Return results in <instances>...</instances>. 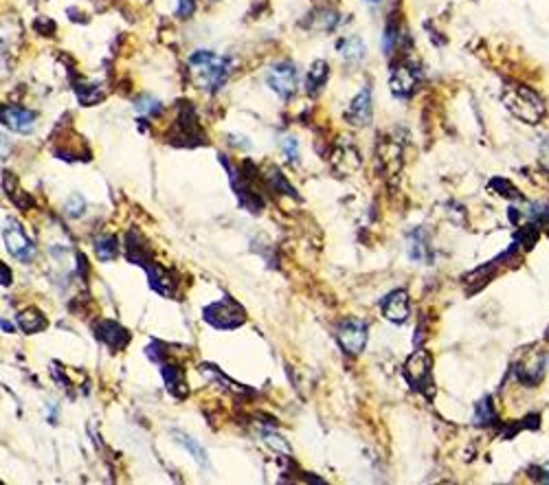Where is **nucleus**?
<instances>
[{
	"label": "nucleus",
	"mask_w": 549,
	"mask_h": 485,
	"mask_svg": "<svg viewBox=\"0 0 549 485\" xmlns=\"http://www.w3.org/2000/svg\"><path fill=\"white\" fill-rule=\"evenodd\" d=\"M503 106L527 126H536L547 115V106L541 99V94L523 84H507L501 92Z\"/></svg>",
	"instance_id": "1"
},
{
	"label": "nucleus",
	"mask_w": 549,
	"mask_h": 485,
	"mask_svg": "<svg viewBox=\"0 0 549 485\" xmlns=\"http://www.w3.org/2000/svg\"><path fill=\"white\" fill-rule=\"evenodd\" d=\"M189 66L194 68L191 73L196 75L198 84L202 88H207L209 92H215L224 86V81L231 75L233 64L229 58H218L211 51H196L189 58Z\"/></svg>",
	"instance_id": "2"
},
{
	"label": "nucleus",
	"mask_w": 549,
	"mask_h": 485,
	"mask_svg": "<svg viewBox=\"0 0 549 485\" xmlns=\"http://www.w3.org/2000/svg\"><path fill=\"white\" fill-rule=\"evenodd\" d=\"M3 242H5V248L9 251V255L20 259L22 264L24 261H31L35 255L33 242L26 238V233H24L20 222L13 220V217H5V222H3Z\"/></svg>",
	"instance_id": "3"
},
{
	"label": "nucleus",
	"mask_w": 549,
	"mask_h": 485,
	"mask_svg": "<svg viewBox=\"0 0 549 485\" xmlns=\"http://www.w3.org/2000/svg\"><path fill=\"white\" fill-rule=\"evenodd\" d=\"M204 321L213 327H220V329H233V327H240L244 321H246V314L244 310L240 308V303H236L233 299H222L218 303H211V306L204 308Z\"/></svg>",
	"instance_id": "4"
},
{
	"label": "nucleus",
	"mask_w": 549,
	"mask_h": 485,
	"mask_svg": "<svg viewBox=\"0 0 549 485\" xmlns=\"http://www.w3.org/2000/svg\"><path fill=\"white\" fill-rule=\"evenodd\" d=\"M268 86L272 88V92L279 97V99L288 101L293 99L295 92H297V81H299V73H297V66L293 62H277L270 66L268 71Z\"/></svg>",
	"instance_id": "5"
},
{
	"label": "nucleus",
	"mask_w": 549,
	"mask_h": 485,
	"mask_svg": "<svg viewBox=\"0 0 549 485\" xmlns=\"http://www.w3.org/2000/svg\"><path fill=\"white\" fill-rule=\"evenodd\" d=\"M338 343L345 354L350 356H359L363 350H365V343H367V325L359 318H345L341 325H338Z\"/></svg>",
	"instance_id": "6"
},
{
	"label": "nucleus",
	"mask_w": 549,
	"mask_h": 485,
	"mask_svg": "<svg viewBox=\"0 0 549 485\" xmlns=\"http://www.w3.org/2000/svg\"><path fill=\"white\" fill-rule=\"evenodd\" d=\"M404 376L413 389L427 391V386L431 382V356H429V352L418 350L416 354H411V358L404 365Z\"/></svg>",
	"instance_id": "7"
},
{
	"label": "nucleus",
	"mask_w": 549,
	"mask_h": 485,
	"mask_svg": "<svg viewBox=\"0 0 549 485\" xmlns=\"http://www.w3.org/2000/svg\"><path fill=\"white\" fill-rule=\"evenodd\" d=\"M374 117V104H372V88L363 86L359 90V94L354 97L347 113H345V121L354 128H367L372 123Z\"/></svg>",
	"instance_id": "8"
},
{
	"label": "nucleus",
	"mask_w": 549,
	"mask_h": 485,
	"mask_svg": "<svg viewBox=\"0 0 549 485\" xmlns=\"http://www.w3.org/2000/svg\"><path fill=\"white\" fill-rule=\"evenodd\" d=\"M418 79H420V73L416 66H411V62H398L395 66H391L389 86H391V92L395 97H400V99H404V97H409L416 90Z\"/></svg>",
	"instance_id": "9"
},
{
	"label": "nucleus",
	"mask_w": 549,
	"mask_h": 485,
	"mask_svg": "<svg viewBox=\"0 0 549 485\" xmlns=\"http://www.w3.org/2000/svg\"><path fill=\"white\" fill-rule=\"evenodd\" d=\"M0 119H3V126L18 132V134H31L35 128V113L20 106H3V113H0Z\"/></svg>",
	"instance_id": "10"
},
{
	"label": "nucleus",
	"mask_w": 549,
	"mask_h": 485,
	"mask_svg": "<svg viewBox=\"0 0 549 485\" xmlns=\"http://www.w3.org/2000/svg\"><path fill=\"white\" fill-rule=\"evenodd\" d=\"M380 310H382V316L387 318V321L400 325L409 318V293L407 290H393L387 297L382 299L380 303Z\"/></svg>",
	"instance_id": "11"
},
{
	"label": "nucleus",
	"mask_w": 549,
	"mask_h": 485,
	"mask_svg": "<svg viewBox=\"0 0 549 485\" xmlns=\"http://www.w3.org/2000/svg\"><path fill=\"white\" fill-rule=\"evenodd\" d=\"M514 371H516V378L523 384H530V386L539 384L541 378H543V373H545V358H543V354L536 352V354L527 356L523 363L516 365Z\"/></svg>",
	"instance_id": "12"
},
{
	"label": "nucleus",
	"mask_w": 549,
	"mask_h": 485,
	"mask_svg": "<svg viewBox=\"0 0 549 485\" xmlns=\"http://www.w3.org/2000/svg\"><path fill=\"white\" fill-rule=\"evenodd\" d=\"M97 336L108 345V347H113L115 352H121L130 343V334L119 323H115V321H104V323H99L97 325Z\"/></svg>",
	"instance_id": "13"
},
{
	"label": "nucleus",
	"mask_w": 549,
	"mask_h": 485,
	"mask_svg": "<svg viewBox=\"0 0 549 485\" xmlns=\"http://www.w3.org/2000/svg\"><path fill=\"white\" fill-rule=\"evenodd\" d=\"M336 51L343 60H345L347 64H356V62H363L365 60V42L359 38V35H350V38H343L338 40V44H336Z\"/></svg>",
	"instance_id": "14"
},
{
	"label": "nucleus",
	"mask_w": 549,
	"mask_h": 485,
	"mask_svg": "<svg viewBox=\"0 0 549 485\" xmlns=\"http://www.w3.org/2000/svg\"><path fill=\"white\" fill-rule=\"evenodd\" d=\"M18 327L24 331V334H35V331H42L47 327V318L44 314L35 310V308H24L18 316H16Z\"/></svg>",
	"instance_id": "15"
},
{
	"label": "nucleus",
	"mask_w": 549,
	"mask_h": 485,
	"mask_svg": "<svg viewBox=\"0 0 549 485\" xmlns=\"http://www.w3.org/2000/svg\"><path fill=\"white\" fill-rule=\"evenodd\" d=\"M161 373H163L165 386H167V391H170V393H174L176 397H185V395H187V384H185V380H183L181 369H178L176 365L163 363Z\"/></svg>",
	"instance_id": "16"
},
{
	"label": "nucleus",
	"mask_w": 549,
	"mask_h": 485,
	"mask_svg": "<svg viewBox=\"0 0 549 485\" xmlns=\"http://www.w3.org/2000/svg\"><path fill=\"white\" fill-rule=\"evenodd\" d=\"M327 75H329V66L327 62L323 60H317L312 66H310V71L306 75V88L310 94H317L323 86H325V81H327Z\"/></svg>",
	"instance_id": "17"
},
{
	"label": "nucleus",
	"mask_w": 549,
	"mask_h": 485,
	"mask_svg": "<svg viewBox=\"0 0 549 485\" xmlns=\"http://www.w3.org/2000/svg\"><path fill=\"white\" fill-rule=\"evenodd\" d=\"M378 161H380V165L384 167V172H387V174H395L398 167H400V149H398V145H393L391 141L389 143H380V147H378Z\"/></svg>",
	"instance_id": "18"
},
{
	"label": "nucleus",
	"mask_w": 549,
	"mask_h": 485,
	"mask_svg": "<svg viewBox=\"0 0 549 485\" xmlns=\"http://www.w3.org/2000/svg\"><path fill=\"white\" fill-rule=\"evenodd\" d=\"M172 435L176 437V441L181 443V446H183L185 450L191 452V457H194V459H196L200 466H209L207 452H204V450L200 448V443H198L196 439H191L189 435H185V433H181V431H172Z\"/></svg>",
	"instance_id": "19"
},
{
	"label": "nucleus",
	"mask_w": 549,
	"mask_h": 485,
	"mask_svg": "<svg viewBox=\"0 0 549 485\" xmlns=\"http://www.w3.org/2000/svg\"><path fill=\"white\" fill-rule=\"evenodd\" d=\"M427 253H429L427 238H424V231L418 229L409 235V257L416 261H422V259H427Z\"/></svg>",
	"instance_id": "20"
},
{
	"label": "nucleus",
	"mask_w": 549,
	"mask_h": 485,
	"mask_svg": "<svg viewBox=\"0 0 549 485\" xmlns=\"http://www.w3.org/2000/svg\"><path fill=\"white\" fill-rule=\"evenodd\" d=\"M95 253L101 261H110L115 259L117 253H119V246H117V240L113 235H101V238L95 240Z\"/></svg>",
	"instance_id": "21"
},
{
	"label": "nucleus",
	"mask_w": 549,
	"mask_h": 485,
	"mask_svg": "<svg viewBox=\"0 0 549 485\" xmlns=\"http://www.w3.org/2000/svg\"><path fill=\"white\" fill-rule=\"evenodd\" d=\"M134 108H136V113L145 115L147 119L158 117V115L163 113V106H161V101H158V99H154V97H149V94L141 97V99L134 104Z\"/></svg>",
	"instance_id": "22"
},
{
	"label": "nucleus",
	"mask_w": 549,
	"mask_h": 485,
	"mask_svg": "<svg viewBox=\"0 0 549 485\" xmlns=\"http://www.w3.org/2000/svg\"><path fill=\"white\" fill-rule=\"evenodd\" d=\"M75 92H77V99H79L81 106H92V104H97V101L104 99V94L99 92V86H92V84L77 86Z\"/></svg>",
	"instance_id": "23"
},
{
	"label": "nucleus",
	"mask_w": 549,
	"mask_h": 485,
	"mask_svg": "<svg viewBox=\"0 0 549 485\" xmlns=\"http://www.w3.org/2000/svg\"><path fill=\"white\" fill-rule=\"evenodd\" d=\"M268 183H270V187H272L274 191L284 193V196H297L295 189H293L290 185H288V180L281 176V172H279V170H274V167H270V170H268Z\"/></svg>",
	"instance_id": "24"
},
{
	"label": "nucleus",
	"mask_w": 549,
	"mask_h": 485,
	"mask_svg": "<svg viewBox=\"0 0 549 485\" xmlns=\"http://www.w3.org/2000/svg\"><path fill=\"white\" fill-rule=\"evenodd\" d=\"M262 439L266 441V446H270L272 450H277L281 454H290V446H288V441L284 437H279L277 433L272 431H262Z\"/></svg>",
	"instance_id": "25"
},
{
	"label": "nucleus",
	"mask_w": 549,
	"mask_h": 485,
	"mask_svg": "<svg viewBox=\"0 0 549 485\" xmlns=\"http://www.w3.org/2000/svg\"><path fill=\"white\" fill-rule=\"evenodd\" d=\"M281 149L288 156V161H297L299 158V143L295 136H284L281 138Z\"/></svg>",
	"instance_id": "26"
},
{
	"label": "nucleus",
	"mask_w": 549,
	"mask_h": 485,
	"mask_svg": "<svg viewBox=\"0 0 549 485\" xmlns=\"http://www.w3.org/2000/svg\"><path fill=\"white\" fill-rule=\"evenodd\" d=\"M536 227H523L518 231V235H516V242L521 244V246H525V248H532L534 246V242H536V231H534Z\"/></svg>",
	"instance_id": "27"
},
{
	"label": "nucleus",
	"mask_w": 549,
	"mask_h": 485,
	"mask_svg": "<svg viewBox=\"0 0 549 485\" xmlns=\"http://www.w3.org/2000/svg\"><path fill=\"white\" fill-rule=\"evenodd\" d=\"M66 213L71 215V217H79L81 213H84V198H81V196H73L71 200L66 202Z\"/></svg>",
	"instance_id": "28"
},
{
	"label": "nucleus",
	"mask_w": 549,
	"mask_h": 485,
	"mask_svg": "<svg viewBox=\"0 0 549 485\" xmlns=\"http://www.w3.org/2000/svg\"><path fill=\"white\" fill-rule=\"evenodd\" d=\"M492 187L494 189H499L501 191V196H516L518 198V189H514L510 183H507V180H503V178H494L492 180Z\"/></svg>",
	"instance_id": "29"
},
{
	"label": "nucleus",
	"mask_w": 549,
	"mask_h": 485,
	"mask_svg": "<svg viewBox=\"0 0 549 485\" xmlns=\"http://www.w3.org/2000/svg\"><path fill=\"white\" fill-rule=\"evenodd\" d=\"M194 9H196V0H181V3H178V16L189 18L191 13H194Z\"/></svg>",
	"instance_id": "30"
},
{
	"label": "nucleus",
	"mask_w": 549,
	"mask_h": 485,
	"mask_svg": "<svg viewBox=\"0 0 549 485\" xmlns=\"http://www.w3.org/2000/svg\"><path fill=\"white\" fill-rule=\"evenodd\" d=\"M539 156H541V165L549 172V138H543V141H541Z\"/></svg>",
	"instance_id": "31"
},
{
	"label": "nucleus",
	"mask_w": 549,
	"mask_h": 485,
	"mask_svg": "<svg viewBox=\"0 0 549 485\" xmlns=\"http://www.w3.org/2000/svg\"><path fill=\"white\" fill-rule=\"evenodd\" d=\"M534 479L541 481V483H549V463H543L541 468H534Z\"/></svg>",
	"instance_id": "32"
},
{
	"label": "nucleus",
	"mask_w": 549,
	"mask_h": 485,
	"mask_svg": "<svg viewBox=\"0 0 549 485\" xmlns=\"http://www.w3.org/2000/svg\"><path fill=\"white\" fill-rule=\"evenodd\" d=\"M11 283V272L5 268V264H3V286H9Z\"/></svg>",
	"instance_id": "33"
},
{
	"label": "nucleus",
	"mask_w": 549,
	"mask_h": 485,
	"mask_svg": "<svg viewBox=\"0 0 549 485\" xmlns=\"http://www.w3.org/2000/svg\"><path fill=\"white\" fill-rule=\"evenodd\" d=\"M369 3H380V0H369Z\"/></svg>",
	"instance_id": "34"
}]
</instances>
